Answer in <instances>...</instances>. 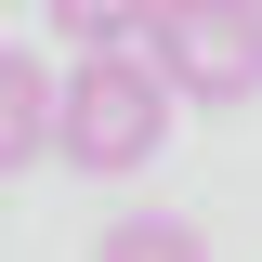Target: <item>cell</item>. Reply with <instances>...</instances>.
Returning <instances> with one entry per match:
<instances>
[{
    "mask_svg": "<svg viewBox=\"0 0 262 262\" xmlns=\"http://www.w3.org/2000/svg\"><path fill=\"white\" fill-rule=\"evenodd\" d=\"M144 53L170 66L184 105H249L262 92V0H158Z\"/></svg>",
    "mask_w": 262,
    "mask_h": 262,
    "instance_id": "7a4b0ae2",
    "label": "cell"
},
{
    "mask_svg": "<svg viewBox=\"0 0 262 262\" xmlns=\"http://www.w3.org/2000/svg\"><path fill=\"white\" fill-rule=\"evenodd\" d=\"M0 158L13 170L66 158V66L53 53H0Z\"/></svg>",
    "mask_w": 262,
    "mask_h": 262,
    "instance_id": "3957f363",
    "label": "cell"
},
{
    "mask_svg": "<svg viewBox=\"0 0 262 262\" xmlns=\"http://www.w3.org/2000/svg\"><path fill=\"white\" fill-rule=\"evenodd\" d=\"M170 66L144 53V39H118V53H79L66 66V170L79 184H118V170H144L170 144Z\"/></svg>",
    "mask_w": 262,
    "mask_h": 262,
    "instance_id": "6da1fadb",
    "label": "cell"
},
{
    "mask_svg": "<svg viewBox=\"0 0 262 262\" xmlns=\"http://www.w3.org/2000/svg\"><path fill=\"white\" fill-rule=\"evenodd\" d=\"M39 13H53L66 53H118V39H144V13H158V0H39Z\"/></svg>",
    "mask_w": 262,
    "mask_h": 262,
    "instance_id": "5b68a950",
    "label": "cell"
},
{
    "mask_svg": "<svg viewBox=\"0 0 262 262\" xmlns=\"http://www.w3.org/2000/svg\"><path fill=\"white\" fill-rule=\"evenodd\" d=\"M92 262H210V236H196L184 210H118V223L92 236Z\"/></svg>",
    "mask_w": 262,
    "mask_h": 262,
    "instance_id": "277c9868",
    "label": "cell"
}]
</instances>
